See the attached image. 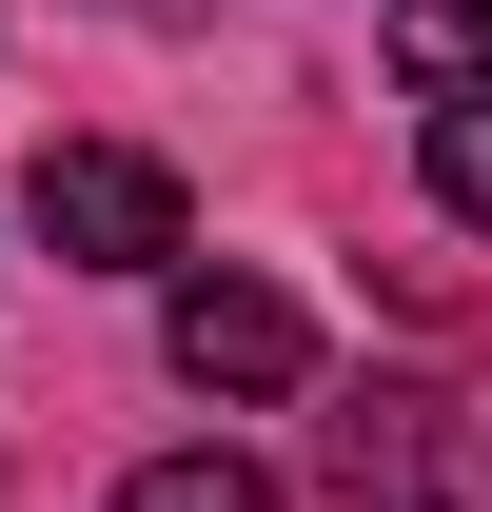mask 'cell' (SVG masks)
I'll list each match as a JSON object with an SVG mask.
<instances>
[{
    "label": "cell",
    "mask_w": 492,
    "mask_h": 512,
    "mask_svg": "<svg viewBox=\"0 0 492 512\" xmlns=\"http://www.w3.org/2000/svg\"><path fill=\"white\" fill-rule=\"evenodd\" d=\"M433 217L492 237V99H433Z\"/></svg>",
    "instance_id": "obj_5"
},
{
    "label": "cell",
    "mask_w": 492,
    "mask_h": 512,
    "mask_svg": "<svg viewBox=\"0 0 492 512\" xmlns=\"http://www.w3.org/2000/svg\"><path fill=\"white\" fill-rule=\"evenodd\" d=\"M158 355H178V394H237V414L315 394V316L276 276H178V296H158Z\"/></svg>",
    "instance_id": "obj_2"
},
{
    "label": "cell",
    "mask_w": 492,
    "mask_h": 512,
    "mask_svg": "<svg viewBox=\"0 0 492 512\" xmlns=\"http://www.w3.org/2000/svg\"><path fill=\"white\" fill-rule=\"evenodd\" d=\"M119 512H296V493H276L256 453H138V473H119Z\"/></svg>",
    "instance_id": "obj_4"
},
{
    "label": "cell",
    "mask_w": 492,
    "mask_h": 512,
    "mask_svg": "<svg viewBox=\"0 0 492 512\" xmlns=\"http://www.w3.org/2000/svg\"><path fill=\"white\" fill-rule=\"evenodd\" d=\"M20 217L60 276H178V158H138V138H40Z\"/></svg>",
    "instance_id": "obj_1"
},
{
    "label": "cell",
    "mask_w": 492,
    "mask_h": 512,
    "mask_svg": "<svg viewBox=\"0 0 492 512\" xmlns=\"http://www.w3.org/2000/svg\"><path fill=\"white\" fill-rule=\"evenodd\" d=\"M394 60L414 99H492V0H394Z\"/></svg>",
    "instance_id": "obj_3"
}]
</instances>
